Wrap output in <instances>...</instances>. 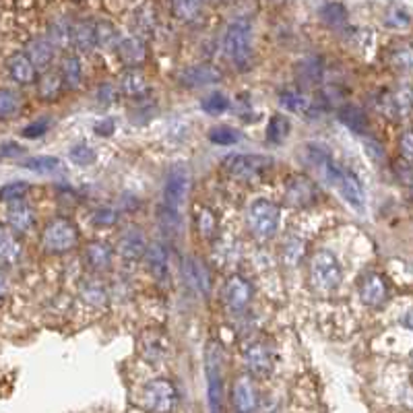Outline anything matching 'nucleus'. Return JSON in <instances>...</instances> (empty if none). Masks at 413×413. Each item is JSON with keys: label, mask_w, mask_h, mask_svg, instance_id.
Masks as SVG:
<instances>
[{"label": "nucleus", "mask_w": 413, "mask_h": 413, "mask_svg": "<svg viewBox=\"0 0 413 413\" xmlns=\"http://www.w3.org/2000/svg\"><path fill=\"white\" fill-rule=\"evenodd\" d=\"M306 162L315 168L331 186H335L339 191V195L356 209H364L366 195L360 180L356 174L341 168L339 164L331 157V153L327 151V147L318 145V143H308L306 145Z\"/></svg>", "instance_id": "obj_1"}, {"label": "nucleus", "mask_w": 413, "mask_h": 413, "mask_svg": "<svg viewBox=\"0 0 413 413\" xmlns=\"http://www.w3.org/2000/svg\"><path fill=\"white\" fill-rule=\"evenodd\" d=\"M339 120L345 128H349L351 132L356 135H366L370 124H368V116L362 108L353 106V103H347L339 110Z\"/></svg>", "instance_id": "obj_23"}, {"label": "nucleus", "mask_w": 413, "mask_h": 413, "mask_svg": "<svg viewBox=\"0 0 413 413\" xmlns=\"http://www.w3.org/2000/svg\"><path fill=\"white\" fill-rule=\"evenodd\" d=\"M48 128L50 118L48 116H42V118H38V120L29 122L23 130H21V135H23L25 139H40V137H44V135L48 132Z\"/></svg>", "instance_id": "obj_44"}, {"label": "nucleus", "mask_w": 413, "mask_h": 413, "mask_svg": "<svg viewBox=\"0 0 413 413\" xmlns=\"http://www.w3.org/2000/svg\"><path fill=\"white\" fill-rule=\"evenodd\" d=\"M114 252L106 242H91L85 248V263L94 271H106L112 267Z\"/></svg>", "instance_id": "obj_22"}, {"label": "nucleus", "mask_w": 413, "mask_h": 413, "mask_svg": "<svg viewBox=\"0 0 413 413\" xmlns=\"http://www.w3.org/2000/svg\"><path fill=\"white\" fill-rule=\"evenodd\" d=\"M6 71L11 74V79L17 81L19 85H31L35 83V77H38V69L33 67V62L29 60L25 52H15L9 56Z\"/></svg>", "instance_id": "obj_16"}, {"label": "nucleus", "mask_w": 413, "mask_h": 413, "mask_svg": "<svg viewBox=\"0 0 413 413\" xmlns=\"http://www.w3.org/2000/svg\"><path fill=\"white\" fill-rule=\"evenodd\" d=\"M244 362L254 376H267L273 370V351L267 343L254 341L244 349Z\"/></svg>", "instance_id": "obj_11"}, {"label": "nucleus", "mask_w": 413, "mask_h": 413, "mask_svg": "<svg viewBox=\"0 0 413 413\" xmlns=\"http://www.w3.org/2000/svg\"><path fill=\"white\" fill-rule=\"evenodd\" d=\"M6 219H9V225L13 232H19L25 234L33 227V209L25 203V200H17V203H11L9 209H6Z\"/></svg>", "instance_id": "obj_19"}, {"label": "nucleus", "mask_w": 413, "mask_h": 413, "mask_svg": "<svg viewBox=\"0 0 413 413\" xmlns=\"http://www.w3.org/2000/svg\"><path fill=\"white\" fill-rule=\"evenodd\" d=\"M221 81V73L211 64H195L180 73V83L186 87H205Z\"/></svg>", "instance_id": "obj_17"}, {"label": "nucleus", "mask_w": 413, "mask_h": 413, "mask_svg": "<svg viewBox=\"0 0 413 413\" xmlns=\"http://www.w3.org/2000/svg\"><path fill=\"white\" fill-rule=\"evenodd\" d=\"M198 230L205 238H211L215 234V215L205 207L198 211Z\"/></svg>", "instance_id": "obj_46"}, {"label": "nucleus", "mask_w": 413, "mask_h": 413, "mask_svg": "<svg viewBox=\"0 0 413 413\" xmlns=\"http://www.w3.org/2000/svg\"><path fill=\"white\" fill-rule=\"evenodd\" d=\"M96 31H98V48L103 50H118L120 46V33L110 21H99L96 23Z\"/></svg>", "instance_id": "obj_36"}, {"label": "nucleus", "mask_w": 413, "mask_h": 413, "mask_svg": "<svg viewBox=\"0 0 413 413\" xmlns=\"http://www.w3.org/2000/svg\"><path fill=\"white\" fill-rule=\"evenodd\" d=\"M191 191V170L186 164H176L166 178L164 186V209L162 215L168 221V227L180 223V213L186 203V196Z\"/></svg>", "instance_id": "obj_2"}, {"label": "nucleus", "mask_w": 413, "mask_h": 413, "mask_svg": "<svg viewBox=\"0 0 413 413\" xmlns=\"http://www.w3.org/2000/svg\"><path fill=\"white\" fill-rule=\"evenodd\" d=\"M73 29L74 23L67 17L54 19L48 27V40L54 44V48H69L73 44Z\"/></svg>", "instance_id": "obj_26"}, {"label": "nucleus", "mask_w": 413, "mask_h": 413, "mask_svg": "<svg viewBox=\"0 0 413 413\" xmlns=\"http://www.w3.org/2000/svg\"><path fill=\"white\" fill-rule=\"evenodd\" d=\"M120 91L128 98H143L149 91V85H147L145 74L137 69H128L126 73L120 77Z\"/></svg>", "instance_id": "obj_25"}, {"label": "nucleus", "mask_w": 413, "mask_h": 413, "mask_svg": "<svg viewBox=\"0 0 413 413\" xmlns=\"http://www.w3.org/2000/svg\"><path fill=\"white\" fill-rule=\"evenodd\" d=\"M116 211L114 209H110V207H101L96 211V215H94V223L99 225V227H110V225H114L116 223Z\"/></svg>", "instance_id": "obj_48"}, {"label": "nucleus", "mask_w": 413, "mask_h": 413, "mask_svg": "<svg viewBox=\"0 0 413 413\" xmlns=\"http://www.w3.org/2000/svg\"><path fill=\"white\" fill-rule=\"evenodd\" d=\"M143 403L147 412L151 413H171L178 405V390L174 383L166 378L151 380L143 389Z\"/></svg>", "instance_id": "obj_9"}, {"label": "nucleus", "mask_w": 413, "mask_h": 413, "mask_svg": "<svg viewBox=\"0 0 413 413\" xmlns=\"http://www.w3.org/2000/svg\"><path fill=\"white\" fill-rule=\"evenodd\" d=\"M387 25H390V27H405V25H409V15L405 11H401V9H392L390 15L387 17Z\"/></svg>", "instance_id": "obj_50"}, {"label": "nucleus", "mask_w": 413, "mask_h": 413, "mask_svg": "<svg viewBox=\"0 0 413 413\" xmlns=\"http://www.w3.org/2000/svg\"><path fill=\"white\" fill-rule=\"evenodd\" d=\"M399 147H401V153L403 157L407 159H413V132H405L399 141Z\"/></svg>", "instance_id": "obj_51"}, {"label": "nucleus", "mask_w": 413, "mask_h": 413, "mask_svg": "<svg viewBox=\"0 0 413 413\" xmlns=\"http://www.w3.org/2000/svg\"><path fill=\"white\" fill-rule=\"evenodd\" d=\"M341 265L329 250H318L310 259V281L318 292H333L341 283Z\"/></svg>", "instance_id": "obj_5"}, {"label": "nucleus", "mask_w": 413, "mask_h": 413, "mask_svg": "<svg viewBox=\"0 0 413 413\" xmlns=\"http://www.w3.org/2000/svg\"><path fill=\"white\" fill-rule=\"evenodd\" d=\"M171 9H174V13H176V17L178 19H182V21H193L198 17V13H200V4L198 2H174L171 4Z\"/></svg>", "instance_id": "obj_42"}, {"label": "nucleus", "mask_w": 413, "mask_h": 413, "mask_svg": "<svg viewBox=\"0 0 413 413\" xmlns=\"http://www.w3.org/2000/svg\"><path fill=\"white\" fill-rule=\"evenodd\" d=\"M69 155H71V162H74L77 166H91L98 159L96 151L89 145H74Z\"/></svg>", "instance_id": "obj_43"}, {"label": "nucleus", "mask_w": 413, "mask_h": 413, "mask_svg": "<svg viewBox=\"0 0 413 413\" xmlns=\"http://www.w3.org/2000/svg\"><path fill=\"white\" fill-rule=\"evenodd\" d=\"M290 130H292V122H290V118L283 116V114H275V116L268 120L267 139L271 143L279 145V143H283V141L288 139Z\"/></svg>", "instance_id": "obj_33"}, {"label": "nucleus", "mask_w": 413, "mask_h": 413, "mask_svg": "<svg viewBox=\"0 0 413 413\" xmlns=\"http://www.w3.org/2000/svg\"><path fill=\"white\" fill-rule=\"evenodd\" d=\"M73 46L81 52H91L98 48V31L94 21H79L73 29Z\"/></svg>", "instance_id": "obj_24"}, {"label": "nucleus", "mask_w": 413, "mask_h": 413, "mask_svg": "<svg viewBox=\"0 0 413 413\" xmlns=\"http://www.w3.org/2000/svg\"><path fill=\"white\" fill-rule=\"evenodd\" d=\"M147 248H149V244L145 240V234L139 227H128L118 238V254L124 261L145 259Z\"/></svg>", "instance_id": "obj_13"}, {"label": "nucleus", "mask_w": 413, "mask_h": 413, "mask_svg": "<svg viewBox=\"0 0 413 413\" xmlns=\"http://www.w3.org/2000/svg\"><path fill=\"white\" fill-rule=\"evenodd\" d=\"M387 295H389L387 283H385V279L378 273H368L362 279V283H360V298H362V302H364L366 306L378 308L380 304H385Z\"/></svg>", "instance_id": "obj_15"}, {"label": "nucleus", "mask_w": 413, "mask_h": 413, "mask_svg": "<svg viewBox=\"0 0 413 413\" xmlns=\"http://www.w3.org/2000/svg\"><path fill=\"white\" fill-rule=\"evenodd\" d=\"M62 85H64V81H62L60 73H46L40 79V83H38V94H40L42 99L52 101V99H56L60 96Z\"/></svg>", "instance_id": "obj_35"}, {"label": "nucleus", "mask_w": 413, "mask_h": 413, "mask_svg": "<svg viewBox=\"0 0 413 413\" xmlns=\"http://www.w3.org/2000/svg\"><path fill=\"white\" fill-rule=\"evenodd\" d=\"M200 108H203L207 114H211V116H219V114L227 112L230 99L217 91V94H211V96H207V98L203 99V101H200Z\"/></svg>", "instance_id": "obj_41"}, {"label": "nucleus", "mask_w": 413, "mask_h": 413, "mask_svg": "<svg viewBox=\"0 0 413 413\" xmlns=\"http://www.w3.org/2000/svg\"><path fill=\"white\" fill-rule=\"evenodd\" d=\"M145 263L147 271L157 277V279H164L166 273H168V252L162 244H151L145 252Z\"/></svg>", "instance_id": "obj_27"}, {"label": "nucleus", "mask_w": 413, "mask_h": 413, "mask_svg": "<svg viewBox=\"0 0 413 413\" xmlns=\"http://www.w3.org/2000/svg\"><path fill=\"white\" fill-rule=\"evenodd\" d=\"M168 341L164 339L162 335H157V333H145L143 337H141V351H143V356H145L149 362H157V360H162V358H166L168 356Z\"/></svg>", "instance_id": "obj_28"}, {"label": "nucleus", "mask_w": 413, "mask_h": 413, "mask_svg": "<svg viewBox=\"0 0 413 413\" xmlns=\"http://www.w3.org/2000/svg\"><path fill=\"white\" fill-rule=\"evenodd\" d=\"M114 120H110V118H106V120H101L99 124H96V132H98L99 137H110L112 132H114Z\"/></svg>", "instance_id": "obj_52"}, {"label": "nucleus", "mask_w": 413, "mask_h": 413, "mask_svg": "<svg viewBox=\"0 0 413 413\" xmlns=\"http://www.w3.org/2000/svg\"><path fill=\"white\" fill-rule=\"evenodd\" d=\"M223 300H225V304L234 312L236 310H244L250 304V300H252V288H250V283L244 277H240V275L230 277L227 283H225V290H223Z\"/></svg>", "instance_id": "obj_14"}, {"label": "nucleus", "mask_w": 413, "mask_h": 413, "mask_svg": "<svg viewBox=\"0 0 413 413\" xmlns=\"http://www.w3.org/2000/svg\"><path fill=\"white\" fill-rule=\"evenodd\" d=\"M182 273H184L186 285H188L193 292L200 293V295H207V293L211 292V275H209L207 265H205L200 259L188 256V259L184 261Z\"/></svg>", "instance_id": "obj_12"}, {"label": "nucleus", "mask_w": 413, "mask_h": 413, "mask_svg": "<svg viewBox=\"0 0 413 413\" xmlns=\"http://www.w3.org/2000/svg\"><path fill=\"white\" fill-rule=\"evenodd\" d=\"M205 376L209 412L223 413V353L215 341H209L205 349Z\"/></svg>", "instance_id": "obj_3"}, {"label": "nucleus", "mask_w": 413, "mask_h": 413, "mask_svg": "<svg viewBox=\"0 0 413 413\" xmlns=\"http://www.w3.org/2000/svg\"><path fill=\"white\" fill-rule=\"evenodd\" d=\"M288 200L292 205H298V207H308L316 203L318 198V188H316L315 182H310L308 178H293L288 186Z\"/></svg>", "instance_id": "obj_18"}, {"label": "nucleus", "mask_w": 413, "mask_h": 413, "mask_svg": "<svg viewBox=\"0 0 413 413\" xmlns=\"http://www.w3.org/2000/svg\"><path fill=\"white\" fill-rule=\"evenodd\" d=\"M209 141H211L213 145H221V147L236 145V143L240 141V132H238L236 128H232V126L223 124V126H215V128H211V132H209Z\"/></svg>", "instance_id": "obj_37"}, {"label": "nucleus", "mask_w": 413, "mask_h": 413, "mask_svg": "<svg viewBox=\"0 0 413 413\" xmlns=\"http://www.w3.org/2000/svg\"><path fill=\"white\" fill-rule=\"evenodd\" d=\"M29 193V184L23 180H15V182H9L0 188V200L4 203H17V200H23V196Z\"/></svg>", "instance_id": "obj_40"}, {"label": "nucleus", "mask_w": 413, "mask_h": 413, "mask_svg": "<svg viewBox=\"0 0 413 413\" xmlns=\"http://www.w3.org/2000/svg\"><path fill=\"white\" fill-rule=\"evenodd\" d=\"M23 147L15 141H6V143H0V159H11V157H19L23 155Z\"/></svg>", "instance_id": "obj_49"}, {"label": "nucleus", "mask_w": 413, "mask_h": 413, "mask_svg": "<svg viewBox=\"0 0 413 413\" xmlns=\"http://www.w3.org/2000/svg\"><path fill=\"white\" fill-rule=\"evenodd\" d=\"M259 390L250 376H240L232 389V403L236 413H256L259 409Z\"/></svg>", "instance_id": "obj_10"}, {"label": "nucleus", "mask_w": 413, "mask_h": 413, "mask_svg": "<svg viewBox=\"0 0 413 413\" xmlns=\"http://www.w3.org/2000/svg\"><path fill=\"white\" fill-rule=\"evenodd\" d=\"M279 219H281L279 207L267 198L254 200L248 209V227L259 238L275 236V232L279 230Z\"/></svg>", "instance_id": "obj_8"}, {"label": "nucleus", "mask_w": 413, "mask_h": 413, "mask_svg": "<svg viewBox=\"0 0 413 413\" xmlns=\"http://www.w3.org/2000/svg\"><path fill=\"white\" fill-rule=\"evenodd\" d=\"M252 25L246 17H238L225 29V40H223V50L225 56L238 64L244 67L250 62V54H252Z\"/></svg>", "instance_id": "obj_4"}, {"label": "nucleus", "mask_w": 413, "mask_h": 413, "mask_svg": "<svg viewBox=\"0 0 413 413\" xmlns=\"http://www.w3.org/2000/svg\"><path fill=\"white\" fill-rule=\"evenodd\" d=\"M60 77H62V81H64L67 87L79 89L81 83H83V67H81V60L77 56H67L62 60V67H60Z\"/></svg>", "instance_id": "obj_31"}, {"label": "nucleus", "mask_w": 413, "mask_h": 413, "mask_svg": "<svg viewBox=\"0 0 413 413\" xmlns=\"http://www.w3.org/2000/svg\"><path fill=\"white\" fill-rule=\"evenodd\" d=\"M118 56H120V60L126 64V67L137 69V67L145 60V56H147V50H145V44H143V40H141V38H137V35H132V38H124V40L120 42V46H118Z\"/></svg>", "instance_id": "obj_21"}, {"label": "nucleus", "mask_w": 413, "mask_h": 413, "mask_svg": "<svg viewBox=\"0 0 413 413\" xmlns=\"http://www.w3.org/2000/svg\"><path fill=\"white\" fill-rule=\"evenodd\" d=\"M279 103H281L285 110L295 112V114H306V112L310 110V106H312V101H310L308 96H304L302 91H295V89L283 91L281 98H279Z\"/></svg>", "instance_id": "obj_34"}, {"label": "nucleus", "mask_w": 413, "mask_h": 413, "mask_svg": "<svg viewBox=\"0 0 413 413\" xmlns=\"http://www.w3.org/2000/svg\"><path fill=\"white\" fill-rule=\"evenodd\" d=\"M6 290H9V281H6V275L0 271V298L6 295Z\"/></svg>", "instance_id": "obj_53"}, {"label": "nucleus", "mask_w": 413, "mask_h": 413, "mask_svg": "<svg viewBox=\"0 0 413 413\" xmlns=\"http://www.w3.org/2000/svg\"><path fill=\"white\" fill-rule=\"evenodd\" d=\"M225 170L230 171V176L244 180V182H256L265 171L271 170L273 159L268 155L261 153H238V155H230L223 162Z\"/></svg>", "instance_id": "obj_7"}, {"label": "nucleus", "mask_w": 413, "mask_h": 413, "mask_svg": "<svg viewBox=\"0 0 413 413\" xmlns=\"http://www.w3.org/2000/svg\"><path fill=\"white\" fill-rule=\"evenodd\" d=\"M320 15L331 27H341L347 23V11L339 2H329L320 9Z\"/></svg>", "instance_id": "obj_39"}, {"label": "nucleus", "mask_w": 413, "mask_h": 413, "mask_svg": "<svg viewBox=\"0 0 413 413\" xmlns=\"http://www.w3.org/2000/svg\"><path fill=\"white\" fill-rule=\"evenodd\" d=\"M23 168L35 171V174H54L62 168V162L58 157H52V155H33V157L25 159Z\"/></svg>", "instance_id": "obj_32"}, {"label": "nucleus", "mask_w": 413, "mask_h": 413, "mask_svg": "<svg viewBox=\"0 0 413 413\" xmlns=\"http://www.w3.org/2000/svg\"><path fill=\"white\" fill-rule=\"evenodd\" d=\"M19 108H21V98L13 89H0V120L15 116Z\"/></svg>", "instance_id": "obj_38"}, {"label": "nucleus", "mask_w": 413, "mask_h": 413, "mask_svg": "<svg viewBox=\"0 0 413 413\" xmlns=\"http://www.w3.org/2000/svg\"><path fill=\"white\" fill-rule=\"evenodd\" d=\"M320 60H316V58H308V60H304L302 64H300V77L310 85V83H316L318 79H320Z\"/></svg>", "instance_id": "obj_45"}, {"label": "nucleus", "mask_w": 413, "mask_h": 413, "mask_svg": "<svg viewBox=\"0 0 413 413\" xmlns=\"http://www.w3.org/2000/svg\"><path fill=\"white\" fill-rule=\"evenodd\" d=\"M389 62L399 71H412L413 69V44L409 42H397L389 48Z\"/></svg>", "instance_id": "obj_30"}, {"label": "nucleus", "mask_w": 413, "mask_h": 413, "mask_svg": "<svg viewBox=\"0 0 413 413\" xmlns=\"http://www.w3.org/2000/svg\"><path fill=\"white\" fill-rule=\"evenodd\" d=\"M83 300L94 304V306H101V304H106V292L98 283H89L83 288Z\"/></svg>", "instance_id": "obj_47"}, {"label": "nucleus", "mask_w": 413, "mask_h": 413, "mask_svg": "<svg viewBox=\"0 0 413 413\" xmlns=\"http://www.w3.org/2000/svg\"><path fill=\"white\" fill-rule=\"evenodd\" d=\"M25 54L29 56V60L33 62L38 71H46L54 60V44L48 38H35L27 44Z\"/></svg>", "instance_id": "obj_20"}, {"label": "nucleus", "mask_w": 413, "mask_h": 413, "mask_svg": "<svg viewBox=\"0 0 413 413\" xmlns=\"http://www.w3.org/2000/svg\"><path fill=\"white\" fill-rule=\"evenodd\" d=\"M77 244H79V230L71 219H52L42 232V246L50 254H64L77 248Z\"/></svg>", "instance_id": "obj_6"}, {"label": "nucleus", "mask_w": 413, "mask_h": 413, "mask_svg": "<svg viewBox=\"0 0 413 413\" xmlns=\"http://www.w3.org/2000/svg\"><path fill=\"white\" fill-rule=\"evenodd\" d=\"M21 256V244L17 242L13 230L0 225V263H15Z\"/></svg>", "instance_id": "obj_29"}]
</instances>
